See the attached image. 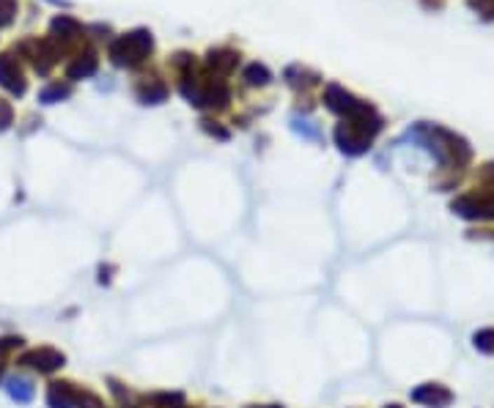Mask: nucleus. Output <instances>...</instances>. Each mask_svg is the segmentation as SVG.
<instances>
[{"instance_id":"obj_1","label":"nucleus","mask_w":494,"mask_h":408,"mask_svg":"<svg viewBox=\"0 0 494 408\" xmlns=\"http://www.w3.org/2000/svg\"><path fill=\"white\" fill-rule=\"evenodd\" d=\"M151 47H154L151 33L135 31V33L121 36V38H116V41L110 44V58H113L116 66H135V63H140L151 52Z\"/></svg>"},{"instance_id":"obj_2","label":"nucleus","mask_w":494,"mask_h":408,"mask_svg":"<svg viewBox=\"0 0 494 408\" xmlns=\"http://www.w3.org/2000/svg\"><path fill=\"white\" fill-rule=\"evenodd\" d=\"M20 362L33 367V370H39V373H53V370L64 367L66 359H64V353H58V351H53V348H39V351L25 353Z\"/></svg>"},{"instance_id":"obj_3","label":"nucleus","mask_w":494,"mask_h":408,"mask_svg":"<svg viewBox=\"0 0 494 408\" xmlns=\"http://www.w3.org/2000/svg\"><path fill=\"white\" fill-rule=\"evenodd\" d=\"M324 104L332 113H346V115H355L362 107V101H357L352 94H346L341 85H329L324 91Z\"/></svg>"},{"instance_id":"obj_4","label":"nucleus","mask_w":494,"mask_h":408,"mask_svg":"<svg viewBox=\"0 0 494 408\" xmlns=\"http://www.w3.org/2000/svg\"><path fill=\"white\" fill-rule=\"evenodd\" d=\"M335 140H338L341 151H346V154H362L368 148V143H371V137H365L362 132H357L355 126L349 124H341L335 129Z\"/></svg>"},{"instance_id":"obj_5","label":"nucleus","mask_w":494,"mask_h":408,"mask_svg":"<svg viewBox=\"0 0 494 408\" xmlns=\"http://www.w3.org/2000/svg\"><path fill=\"white\" fill-rule=\"evenodd\" d=\"M0 85L17 96L25 94V80H22L20 69L14 66V61L8 55H0Z\"/></svg>"},{"instance_id":"obj_6","label":"nucleus","mask_w":494,"mask_h":408,"mask_svg":"<svg viewBox=\"0 0 494 408\" xmlns=\"http://www.w3.org/2000/svg\"><path fill=\"white\" fill-rule=\"evenodd\" d=\"M77 392L69 384H50L47 389V403L50 408H74L77 406Z\"/></svg>"},{"instance_id":"obj_7","label":"nucleus","mask_w":494,"mask_h":408,"mask_svg":"<svg viewBox=\"0 0 494 408\" xmlns=\"http://www.w3.org/2000/svg\"><path fill=\"white\" fill-rule=\"evenodd\" d=\"M97 71V58L94 55H80L74 63H69V69H66V74H69V80H83V77H91Z\"/></svg>"},{"instance_id":"obj_8","label":"nucleus","mask_w":494,"mask_h":408,"mask_svg":"<svg viewBox=\"0 0 494 408\" xmlns=\"http://www.w3.org/2000/svg\"><path fill=\"white\" fill-rule=\"evenodd\" d=\"M6 392H8V398L17 400V403H31L33 400V386H31V381H25V378H11V381L6 384Z\"/></svg>"},{"instance_id":"obj_9","label":"nucleus","mask_w":494,"mask_h":408,"mask_svg":"<svg viewBox=\"0 0 494 408\" xmlns=\"http://www.w3.org/2000/svg\"><path fill=\"white\" fill-rule=\"evenodd\" d=\"M236 61H239V58H236L233 52H212V55H209V66H212L214 71H220V74H228L231 69L236 66Z\"/></svg>"},{"instance_id":"obj_10","label":"nucleus","mask_w":494,"mask_h":408,"mask_svg":"<svg viewBox=\"0 0 494 408\" xmlns=\"http://www.w3.org/2000/svg\"><path fill=\"white\" fill-rule=\"evenodd\" d=\"M53 33L58 38H74L80 33V25L71 17H58V20H53Z\"/></svg>"},{"instance_id":"obj_11","label":"nucleus","mask_w":494,"mask_h":408,"mask_svg":"<svg viewBox=\"0 0 494 408\" xmlns=\"http://www.w3.org/2000/svg\"><path fill=\"white\" fill-rule=\"evenodd\" d=\"M245 80H247L250 85H266V83L272 80V74H269V69L261 66V63H250V66L245 69Z\"/></svg>"},{"instance_id":"obj_12","label":"nucleus","mask_w":494,"mask_h":408,"mask_svg":"<svg viewBox=\"0 0 494 408\" xmlns=\"http://www.w3.org/2000/svg\"><path fill=\"white\" fill-rule=\"evenodd\" d=\"M165 96H167V88L160 85V83H149V85L140 88L143 104H160V101H165Z\"/></svg>"},{"instance_id":"obj_13","label":"nucleus","mask_w":494,"mask_h":408,"mask_svg":"<svg viewBox=\"0 0 494 408\" xmlns=\"http://www.w3.org/2000/svg\"><path fill=\"white\" fill-rule=\"evenodd\" d=\"M71 94V88L69 85H61V83H53V85H47L44 91H41V101L44 104H55V101H61V99H66V96Z\"/></svg>"},{"instance_id":"obj_14","label":"nucleus","mask_w":494,"mask_h":408,"mask_svg":"<svg viewBox=\"0 0 494 408\" xmlns=\"http://www.w3.org/2000/svg\"><path fill=\"white\" fill-rule=\"evenodd\" d=\"M415 400H428V403H448V400H451V395H448V392H442V389H437V386H428V389H420V392H415Z\"/></svg>"},{"instance_id":"obj_15","label":"nucleus","mask_w":494,"mask_h":408,"mask_svg":"<svg viewBox=\"0 0 494 408\" xmlns=\"http://www.w3.org/2000/svg\"><path fill=\"white\" fill-rule=\"evenodd\" d=\"M14 11H17L14 0H0V25H8L14 20Z\"/></svg>"},{"instance_id":"obj_16","label":"nucleus","mask_w":494,"mask_h":408,"mask_svg":"<svg viewBox=\"0 0 494 408\" xmlns=\"http://www.w3.org/2000/svg\"><path fill=\"white\" fill-rule=\"evenodd\" d=\"M14 121V113H11V107L6 104V101H0V129H6V126Z\"/></svg>"},{"instance_id":"obj_17","label":"nucleus","mask_w":494,"mask_h":408,"mask_svg":"<svg viewBox=\"0 0 494 408\" xmlns=\"http://www.w3.org/2000/svg\"><path fill=\"white\" fill-rule=\"evenodd\" d=\"M203 129H206L209 134H217V137H223V140L228 137V132H226V129H220V126H212L209 121H203Z\"/></svg>"},{"instance_id":"obj_18","label":"nucleus","mask_w":494,"mask_h":408,"mask_svg":"<svg viewBox=\"0 0 494 408\" xmlns=\"http://www.w3.org/2000/svg\"><path fill=\"white\" fill-rule=\"evenodd\" d=\"M261 408H277V406H261Z\"/></svg>"}]
</instances>
